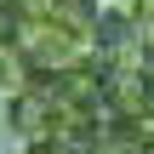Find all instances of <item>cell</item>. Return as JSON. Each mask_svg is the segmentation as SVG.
Masks as SVG:
<instances>
[{
  "label": "cell",
  "instance_id": "3957f363",
  "mask_svg": "<svg viewBox=\"0 0 154 154\" xmlns=\"http://www.w3.org/2000/svg\"><path fill=\"white\" fill-rule=\"evenodd\" d=\"M131 23H137V46L154 51V0H131Z\"/></svg>",
  "mask_w": 154,
  "mask_h": 154
},
{
  "label": "cell",
  "instance_id": "7a4b0ae2",
  "mask_svg": "<svg viewBox=\"0 0 154 154\" xmlns=\"http://www.w3.org/2000/svg\"><path fill=\"white\" fill-rule=\"evenodd\" d=\"M29 23H34V0H0V51L17 46Z\"/></svg>",
  "mask_w": 154,
  "mask_h": 154
},
{
  "label": "cell",
  "instance_id": "6da1fadb",
  "mask_svg": "<svg viewBox=\"0 0 154 154\" xmlns=\"http://www.w3.org/2000/svg\"><path fill=\"white\" fill-rule=\"evenodd\" d=\"M34 11L40 17H51V23H63V29H74V34H91V23H97V0H34Z\"/></svg>",
  "mask_w": 154,
  "mask_h": 154
}]
</instances>
